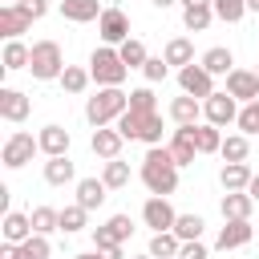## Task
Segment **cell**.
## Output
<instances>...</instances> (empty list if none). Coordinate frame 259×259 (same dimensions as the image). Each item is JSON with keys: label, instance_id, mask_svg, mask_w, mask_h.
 <instances>
[{"label": "cell", "instance_id": "c3c4849f", "mask_svg": "<svg viewBox=\"0 0 259 259\" xmlns=\"http://www.w3.org/2000/svg\"><path fill=\"white\" fill-rule=\"evenodd\" d=\"M101 255H105V259H125V255H121V243H117V247H109V251H101Z\"/></svg>", "mask_w": 259, "mask_h": 259}, {"label": "cell", "instance_id": "f1b7e54d", "mask_svg": "<svg viewBox=\"0 0 259 259\" xmlns=\"http://www.w3.org/2000/svg\"><path fill=\"white\" fill-rule=\"evenodd\" d=\"M178 247H182V239L174 235V231H154V239H150V255L154 259H178Z\"/></svg>", "mask_w": 259, "mask_h": 259}, {"label": "cell", "instance_id": "d4e9b609", "mask_svg": "<svg viewBox=\"0 0 259 259\" xmlns=\"http://www.w3.org/2000/svg\"><path fill=\"white\" fill-rule=\"evenodd\" d=\"M0 231H4V243H24L28 235H36V231H32V219L20 214V210H8L4 223H0Z\"/></svg>", "mask_w": 259, "mask_h": 259}, {"label": "cell", "instance_id": "836d02e7", "mask_svg": "<svg viewBox=\"0 0 259 259\" xmlns=\"http://www.w3.org/2000/svg\"><path fill=\"white\" fill-rule=\"evenodd\" d=\"M89 69H81V65H65V73H61V89L65 93H85L89 89Z\"/></svg>", "mask_w": 259, "mask_h": 259}, {"label": "cell", "instance_id": "1f68e13d", "mask_svg": "<svg viewBox=\"0 0 259 259\" xmlns=\"http://www.w3.org/2000/svg\"><path fill=\"white\" fill-rule=\"evenodd\" d=\"M32 231L36 235H53V231H61V210H53V206H32Z\"/></svg>", "mask_w": 259, "mask_h": 259}, {"label": "cell", "instance_id": "3957f363", "mask_svg": "<svg viewBox=\"0 0 259 259\" xmlns=\"http://www.w3.org/2000/svg\"><path fill=\"white\" fill-rule=\"evenodd\" d=\"M113 125L121 130V138H125V142L162 146V113H158V109H154V113H138V109H125V113H121Z\"/></svg>", "mask_w": 259, "mask_h": 259}, {"label": "cell", "instance_id": "4316f807", "mask_svg": "<svg viewBox=\"0 0 259 259\" xmlns=\"http://www.w3.org/2000/svg\"><path fill=\"white\" fill-rule=\"evenodd\" d=\"M162 57H166V65H178V69H186V65H194V45H190L186 36H174V40H166Z\"/></svg>", "mask_w": 259, "mask_h": 259}, {"label": "cell", "instance_id": "6f0895ef", "mask_svg": "<svg viewBox=\"0 0 259 259\" xmlns=\"http://www.w3.org/2000/svg\"><path fill=\"white\" fill-rule=\"evenodd\" d=\"M255 73H259V65H255Z\"/></svg>", "mask_w": 259, "mask_h": 259}, {"label": "cell", "instance_id": "d6a6232c", "mask_svg": "<svg viewBox=\"0 0 259 259\" xmlns=\"http://www.w3.org/2000/svg\"><path fill=\"white\" fill-rule=\"evenodd\" d=\"M53 247H49V235H28L24 243H16V259H49Z\"/></svg>", "mask_w": 259, "mask_h": 259}, {"label": "cell", "instance_id": "f907efd6", "mask_svg": "<svg viewBox=\"0 0 259 259\" xmlns=\"http://www.w3.org/2000/svg\"><path fill=\"white\" fill-rule=\"evenodd\" d=\"M73 259H105V255H101V251L93 247V251H81V255H73Z\"/></svg>", "mask_w": 259, "mask_h": 259}, {"label": "cell", "instance_id": "9f6ffc18", "mask_svg": "<svg viewBox=\"0 0 259 259\" xmlns=\"http://www.w3.org/2000/svg\"><path fill=\"white\" fill-rule=\"evenodd\" d=\"M4 4H16V0H4Z\"/></svg>", "mask_w": 259, "mask_h": 259}, {"label": "cell", "instance_id": "f5cc1de1", "mask_svg": "<svg viewBox=\"0 0 259 259\" xmlns=\"http://www.w3.org/2000/svg\"><path fill=\"white\" fill-rule=\"evenodd\" d=\"M190 4H210V0H182V8H190Z\"/></svg>", "mask_w": 259, "mask_h": 259}, {"label": "cell", "instance_id": "ee69618b", "mask_svg": "<svg viewBox=\"0 0 259 259\" xmlns=\"http://www.w3.org/2000/svg\"><path fill=\"white\" fill-rule=\"evenodd\" d=\"M210 251H206V243L202 239H186L182 247H178V259H206Z\"/></svg>", "mask_w": 259, "mask_h": 259}, {"label": "cell", "instance_id": "5bb4252c", "mask_svg": "<svg viewBox=\"0 0 259 259\" xmlns=\"http://www.w3.org/2000/svg\"><path fill=\"white\" fill-rule=\"evenodd\" d=\"M227 227L219 231V239H214V247L219 251H235V247H247L251 243V219H223Z\"/></svg>", "mask_w": 259, "mask_h": 259}, {"label": "cell", "instance_id": "4fadbf2b", "mask_svg": "<svg viewBox=\"0 0 259 259\" xmlns=\"http://www.w3.org/2000/svg\"><path fill=\"white\" fill-rule=\"evenodd\" d=\"M28 113H32V101H28L20 89H8V85H4V89H0V117L12 121V125H20Z\"/></svg>", "mask_w": 259, "mask_h": 259}, {"label": "cell", "instance_id": "44dd1931", "mask_svg": "<svg viewBox=\"0 0 259 259\" xmlns=\"http://www.w3.org/2000/svg\"><path fill=\"white\" fill-rule=\"evenodd\" d=\"M198 65H202L210 77H227V73L235 69V53H231V49H223V45H214V49H206V53H202V61H198Z\"/></svg>", "mask_w": 259, "mask_h": 259}, {"label": "cell", "instance_id": "9c48e42d", "mask_svg": "<svg viewBox=\"0 0 259 259\" xmlns=\"http://www.w3.org/2000/svg\"><path fill=\"white\" fill-rule=\"evenodd\" d=\"M178 85H182V93H190V97H198V101H206V97L214 93V77H210L202 65L178 69Z\"/></svg>", "mask_w": 259, "mask_h": 259}, {"label": "cell", "instance_id": "5b68a950", "mask_svg": "<svg viewBox=\"0 0 259 259\" xmlns=\"http://www.w3.org/2000/svg\"><path fill=\"white\" fill-rule=\"evenodd\" d=\"M28 73L36 81H61L65 73V53L57 40H36L32 45V61H28Z\"/></svg>", "mask_w": 259, "mask_h": 259}, {"label": "cell", "instance_id": "f6af8a7d", "mask_svg": "<svg viewBox=\"0 0 259 259\" xmlns=\"http://www.w3.org/2000/svg\"><path fill=\"white\" fill-rule=\"evenodd\" d=\"M16 8H20L28 20H40V16L49 12V0H16Z\"/></svg>", "mask_w": 259, "mask_h": 259}, {"label": "cell", "instance_id": "d590c367", "mask_svg": "<svg viewBox=\"0 0 259 259\" xmlns=\"http://www.w3.org/2000/svg\"><path fill=\"white\" fill-rule=\"evenodd\" d=\"M210 8H214V16L219 20H227V24H239L251 8H247V0H210Z\"/></svg>", "mask_w": 259, "mask_h": 259}, {"label": "cell", "instance_id": "60d3db41", "mask_svg": "<svg viewBox=\"0 0 259 259\" xmlns=\"http://www.w3.org/2000/svg\"><path fill=\"white\" fill-rule=\"evenodd\" d=\"M235 125H239V134H247V138L259 134V101H247V105L239 109V121H235Z\"/></svg>", "mask_w": 259, "mask_h": 259}, {"label": "cell", "instance_id": "11a10c76", "mask_svg": "<svg viewBox=\"0 0 259 259\" xmlns=\"http://www.w3.org/2000/svg\"><path fill=\"white\" fill-rule=\"evenodd\" d=\"M134 259H154V255H150V251H146V255H134Z\"/></svg>", "mask_w": 259, "mask_h": 259}, {"label": "cell", "instance_id": "6da1fadb", "mask_svg": "<svg viewBox=\"0 0 259 259\" xmlns=\"http://www.w3.org/2000/svg\"><path fill=\"white\" fill-rule=\"evenodd\" d=\"M178 162L170 154V146H146V158H142V186L150 194H174L178 190Z\"/></svg>", "mask_w": 259, "mask_h": 259}, {"label": "cell", "instance_id": "277c9868", "mask_svg": "<svg viewBox=\"0 0 259 259\" xmlns=\"http://www.w3.org/2000/svg\"><path fill=\"white\" fill-rule=\"evenodd\" d=\"M125 73H130V65L121 61L117 45H101V49H93V57H89V77H93L97 85H121Z\"/></svg>", "mask_w": 259, "mask_h": 259}, {"label": "cell", "instance_id": "816d5d0a", "mask_svg": "<svg viewBox=\"0 0 259 259\" xmlns=\"http://www.w3.org/2000/svg\"><path fill=\"white\" fill-rule=\"evenodd\" d=\"M154 8H170V4H178V0H150Z\"/></svg>", "mask_w": 259, "mask_h": 259}, {"label": "cell", "instance_id": "603a6c76", "mask_svg": "<svg viewBox=\"0 0 259 259\" xmlns=\"http://www.w3.org/2000/svg\"><path fill=\"white\" fill-rule=\"evenodd\" d=\"M105 194H109V186H105L101 178H77V202H81L85 210H97V206L105 202Z\"/></svg>", "mask_w": 259, "mask_h": 259}, {"label": "cell", "instance_id": "ac0fdd59", "mask_svg": "<svg viewBox=\"0 0 259 259\" xmlns=\"http://www.w3.org/2000/svg\"><path fill=\"white\" fill-rule=\"evenodd\" d=\"M101 0H61V16L73 20V24H89V20H101Z\"/></svg>", "mask_w": 259, "mask_h": 259}, {"label": "cell", "instance_id": "e0dca14e", "mask_svg": "<svg viewBox=\"0 0 259 259\" xmlns=\"http://www.w3.org/2000/svg\"><path fill=\"white\" fill-rule=\"evenodd\" d=\"M36 142H40V154L45 158H61V154H69V130L65 125H45L40 134H36Z\"/></svg>", "mask_w": 259, "mask_h": 259}, {"label": "cell", "instance_id": "ab89813d", "mask_svg": "<svg viewBox=\"0 0 259 259\" xmlns=\"http://www.w3.org/2000/svg\"><path fill=\"white\" fill-rule=\"evenodd\" d=\"M130 109H138V113H154V109H158V97H154V89H150V85H142V89H130Z\"/></svg>", "mask_w": 259, "mask_h": 259}, {"label": "cell", "instance_id": "f35d334b", "mask_svg": "<svg viewBox=\"0 0 259 259\" xmlns=\"http://www.w3.org/2000/svg\"><path fill=\"white\" fill-rule=\"evenodd\" d=\"M202 227H206L202 214H178V219H174V235H178L182 243H186V239H202Z\"/></svg>", "mask_w": 259, "mask_h": 259}, {"label": "cell", "instance_id": "7a4b0ae2", "mask_svg": "<svg viewBox=\"0 0 259 259\" xmlns=\"http://www.w3.org/2000/svg\"><path fill=\"white\" fill-rule=\"evenodd\" d=\"M125 109H130V93L121 85H97V93L85 101V117H89L93 130L97 125H113Z\"/></svg>", "mask_w": 259, "mask_h": 259}, {"label": "cell", "instance_id": "8fae6325", "mask_svg": "<svg viewBox=\"0 0 259 259\" xmlns=\"http://www.w3.org/2000/svg\"><path fill=\"white\" fill-rule=\"evenodd\" d=\"M97 32H101L105 45H121V40H130V16L121 8H105L101 20H97Z\"/></svg>", "mask_w": 259, "mask_h": 259}, {"label": "cell", "instance_id": "2e32d148", "mask_svg": "<svg viewBox=\"0 0 259 259\" xmlns=\"http://www.w3.org/2000/svg\"><path fill=\"white\" fill-rule=\"evenodd\" d=\"M170 154H174V162L178 166H194V158H198V146H194V134H190V125H178L174 134H170Z\"/></svg>", "mask_w": 259, "mask_h": 259}, {"label": "cell", "instance_id": "f546056e", "mask_svg": "<svg viewBox=\"0 0 259 259\" xmlns=\"http://www.w3.org/2000/svg\"><path fill=\"white\" fill-rule=\"evenodd\" d=\"M210 20H214V8H210V4H190V8H182V24H186L190 32H206Z\"/></svg>", "mask_w": 259, "mask_h": 259}, {"label": "cell", "instance_id": "bcb514c9", "mask_svg": "<svg viewBox=\"0 0 259 259\" xmlns=\"http://www.w3.org/2000/svg\"><path fill=\"white\" fill-rule=\"evenodd\" d=\"M93 247L97 251H109V247H117V239H113V231L101 223V227H93Z\"/></svg>", "mask_w": 259, "mask_h": 259}, {"label": "cell", "instance_id": "484cf974", "mask_svg": "<svg viewBox=\"0 0 259 259\" xmlns=\"http://www.w3.org/2000/svg\"><path fill=\"white\" fill-rule=\"evenodd\" d=\"M190 134H194V146H198V154H219V150H223V134H219V125H210V121H198V125H190Z\"/></svg>", "mask_w": 259, "mask_h": 259}, {"label": "cell", "instance_id": "9a60e30c", "mask_svg": "<svg viewBox=\"0 0 259 259\" xmlns=\"http://www.w3.org/2000/svg\"><path fill=\"white\" fill-rule=\"evenodd\" d=\"M166 113H170L174 125H198V117H202V101L190 97V93H182V97H174V101L166 105Z\"/></svg>", "mask_w": 259, "mask_h": 259}, {"label": "cell", "instance_id": "7c38bea8", "mask_svg": "<svg viewBox=\"0 0 259 259\" xmlns=\"http://www.w3.org/2000/svg\"><path fill=\"white\" fill-rule=\"evenodd\" d=\"M227 93L235 97V101H255L259 97V73L255 69H231L227 73Z\"/></svg>", "mask_w": 259, "mask_h": 259}, {"label": "cell", "instance_id": "db71d44e", "mask_svg": "<svg viewBox=\"0 0 259 259\" xmlns=\"http://www.w3.org/2000/svg\"><path fill=\"white\" fill-rule=\"evenodd\" d=\"M247 8H251V12H259V0H247Z\"/></svg>", "mask_w": 259, "mask_h": 259}, {"label": "cell", "instance_id": "d6986e66", "mask_svg": "<svg viewBox=\"0 0 259 259\" xmlns=\"http://www.w3.org/2000/svg\"><path fill=\"white\" fill-rule=\"evenodd\" d=\"M28 16L16 8V4H0V36L4 40H20V32H28Z\"/></svg>", "mask_w": 259, "mask_h": 259}, {"label": "cell", "instance_id": "cb8c5ba5", "mask_svg": "<svg viewBox=\"0 0 259 259\" xmlns=\"http://www.w3.org/2000/svg\"><path fill=\"white\" fill-rule=\"evenodd\" d=\"M219 210H223V219H251V210H255V198H251L247 190H227Z\"/></svg>", "mask_w": 259, "mask_h": 259}, {"label": "cell", "instance_id": "680465c9", "mask_svg": "<svg viewBox=\"0 0 259 259\" xmlns=\"http://www.w3.org/2000/svg\"><path fill=\"white\" fill-rule=\"evenodd\" d=\"M255 101H259V97H255Z\"/></svg>", "mask_w": 259, "mask_h": 259}, {"label": "cell", "instance_id": "7bdbcfd3", "mask_svg": "<svg viewBox=\"0 0 259 259\" xmlns=\"http://www.w3.org/2000/svg\"><path fill=\"white\" fill-rule=\"evenodd\" d=\"M142 73H146V81L154 85V81H162V77L170 73V65H166V57H150V61L142 65Z\"/></svg>", "mask_w": 259, "mask_h": 259}, {"label": "cell", "instance_id": "8992f818", "mask_svg": "<svg viewBox=\"0 0 259 259\" xmlns=\"http://www.w3.org/2000/svg\"><path fill=\"white\" fill-rule=\"evenodd\" d=\"M32 154H40V142H36L32 134L16 130V134H8V142H4V150H0V162H4L8 170H20V166L32 162Z\"/></svg>", "mask_w": 259, "mask_h": 259}, {"label": "cell", "instance_id": "e575fe53", "mask_svg": "<svg viewBox=\"0 0 259 259\" xmlns=\"http://www.w3.org/2000/svg\"><path fill=\"white\" fill-rule=\"evenodd\" d=\"M223 162H247V154H251V142H247V134H231V138H223Z\"/></svg>", "mask_w": 259, "mask_h": 259}, {"label": "cell", "instance_id": "8d00e7d4", "mask_svg": "<svg viewBox=\"0 0 259 259\" xmlns=\"http://www.w3.org/2000/svg\"><path fill=\"white\" fill-rule=\"evenodd\" d=\"M117 53H121V61H125L130 69H142V65L150 61V53H146V45H142L138 36H130V40H121V45H117Z\"/></svg>", "mask_w": 259, "mask_h": 259}, {"label": "cell", "instance_id": "7402d4cb", "mask_svg": "<svg viewBox=\"0 0 259 259\" xmlns=\"http://www.w3.org/2000/svg\"><path fill=\"white\" fill-rule=\"evenodd\" d=\"M251 166L247 162H223V170H219V182H223V190H247L251 186Z\"/></svg>", "mask_w": 259, "mask_h": 259}, {"label": "cell", "instance_id": "74e56055", "mask_svg": "<svg viewBox=\"0 0 259 259\" xmlns=\"http://www.w3.org/2000/svg\"><path fill=\"white\" fill-rule=\"evenodd\" d=\"M85 223H89V210H85L81 202H73V206H65V210H61V231H65V235L85 231Z\"/></svg>", "mask_w": 259, "mask_h": 259}, {"label": "cell", "instance_id": "ba28073f", "mask_svg": "<svg viewBox=\"0 0 259 259\" xmlns=\"http://www.w3.org/2000/svg\"><path fill=\"white\" fill-rule=\"evenodd\" d=\"M174 219H178V210L166 202V194H150V198H146V206H142V223H146V227H154V231H174Z\"/></svg>", "mask_w": 259, "mask_h": 259}, {"label": "cell", "instance_id": "30bf717a", "mask_svg": "<svg viewBox=\"0 0 259 259\" xmlns=\"http://www.w3.org/2000/svg\"><path fill=\"white\" fill-rule=\"evenodd\" d=\"M121 146H125V138H121V130H117V125H97V130H93V138H89V150H93L101 162L121 158Z\"/></svg>", "mask_w": 259, "mask_h": 259}, {"label": "cell", "instance_id": "7dc6e473", "mask_svg": "<svg viewBox=\"0 0 259 259\" xmlns=\"http://www.w3.org/2000/svg\"><path fill=\"white\" fill-rule=\"evenodd\" d=\"M0 259H16V243H4L0 247Z\"/></svg>", "mask_w": 259, "mask_h": 259}, {"label": "cell", "instance_id": "681fc988", "mask_svg": "<svg viewBox=\"0 0 259 259\" xmlns=\"http://www.w3.org/2000/svg\"><path fill=\"white\" fill-rule=\"evenodd\" d=\"M247 194H251V198H255V202H259V174H255V178H251V186H247Z\"/></svg>", "mask_w": 259, "mask_h": 259}, {"label": "cell", "instance_id": "83f0119b", "mask_svg": "<svg viewBox=\"0 0 259 259\" xmlns=\"http://www.w3.org/2000/svg\"><path fill=\"white\" fill-rule=\"evenodd\" d=\"M73 178H77V170H73L69 154H61V158H49V162H45V182H49V186H65V182H73Z\"/></svg>", "mask_w": 259, "mask_h": 259}, {"label": "cell", "instance_id": "b9f144b4", "mask_svg": "<svg viewBox=\"0 0 259 259\" xmlns=\"http://www.w3.org/2000/svg\"><path fill=\"white\" fill-rule=\"evenodd\" d=\"M105 227L113 231V239H117V243H125V239L134 235V219H130V214H113V219H109Z\"/></svg>", "mask_w": 259, "mask_h": 259}, {"label": "cell", "instance_id": "ffe728a7", "mask_svg": "<svg viewBox=\"0 0 259 259\" xmlns=\"http://www.w3.org/2000/svg\"><path fill=\"white\" fill-rule=\"evenodd\" d=\"M28 61H32V45H24V40H4V53H0V65H4V73L28 69Z\"/></svg>", "mask_w": 259, "mask_h": 259}, {"label": "cell", "instance_id": "4dcf8cb0", "mask_svg": "<svg viewBox=\"0 0 259 259\" xmlns=\"http://www.w3.org/2000/svg\"><path fill=\"white\" fill-rule=\"evenodd\" d=\"M101 182H105L109 190H121V186H130V162H121V158H109V162H105V170H101Z\"/></svg>", "mask_w": 259, "mask_h": 259}, {"label": "cell", "instance_id": "52a82bcc", "mask_svg": "<svg viewBox=\"0 0 259 259\" xmlns=\"http://www.w3.org/2000/svg\"><path fill=\"white\" fill-rule=\"evenodd\" d=\"M202 117H206L210 125H219V130H227L231 121H239V101H235V97H231L227 89H223V93L214 89V93H210V97L202 101Z\"/></svg>", "mask_w": 259, "mask_h": 259}]
</instances>
